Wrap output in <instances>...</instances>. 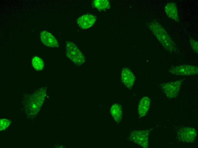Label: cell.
I'll use <instances>...</instances> for the list:
<instances>
[{
    "instance_id": "cell-1",
    "label": "cell",
    "mask_w": 198,
    "mask_h": 148,
    "mask_svg": "<svg viewBox=\"0 0 198 148\" xmlns=\"http://www.w3.org/2000/svg\"><path fill=\"white\" fill-rule=\"evenodd\" d=\"M149 29L164 49L171 52L177 51V46L166 30L160 23L153 21L149 24Z\"/></svg>"
},
{
    "instance_id": "cell-2",
    "label": "cell",
    "mask_w": 198,
    "mask_h": 148,
    "mask_svg": "<svg viewBox=\"0 0 198 148\" xmlns=\"http://www.w3.org/2000/svg\"><path fill=\"white\" fill-rule=\"evenodd\" d=\"M66 51L67 57L75 64L81 65L84 62L85 60L84 56L73 42H67Z\"/></svg>"
},
{
    "instance_id": "cell-3",
    "label": "cell",
    "mask_w": 198,
    "mask_h": 148,
    "mask_svg": "<svg viewBox=\"0 0 198 148\" xmlns=\"http://www.w3.org/2000/svg\"><path fill=\"white\" fill-rule=\"evenodd\" d=\"M198 67L188 65H182L172 67L169 69L172 74L180 76H191L198 74Z\"/></svg>"
},
{
    "instance_id": "cell-4",
    "label": "cell",
    "mask_w": 198,
    "mask_h": 148,
    "mask_svg": "<svg viewBox=\"0 0 198 148\" xmlns=\"http://www.w3.org/2000/svg\"><path fill=\"white\" fill-rule=\"evenodd\" d=\"M182 82L180 80L164 83L162 85V90L167 97L175 98L179 92Z\"/></svg>"
},
{
    "instance_id": "cell-5",
    "label": "cell",
    "mask_w": 198,
    "mask_h": 148,
    "mask_svg": "<svg viewBox=\"0 0 198 148\" xmlns=\"http://www.w3.org/2000/svg\"><path fill=\"white\" fill-rule=\"evenodd\" d=\"M197 133L196 131L194 128L185 127L179 131L178 136L179 139L182 141L191 143L196 138Z\"/></svg>"
},
{
    "instance_id": "cell-6",
    "label": "cell",
    "mask_w": 198,
    "mask_h": 148,
    "mask_svg": "<svg viewBox=\"0 0 198 148\" xmlns=\"http://www.w3.org/2000/svg\"><path fill=\"white\" fill-rule=\"evenodd\" d=\"M95 17L91 14H85L80 17L77 23L81 28L86 29L92 26L96 21Z\"/></svg>"
},
{
    "instance_id": "cell-7",
    "label": "cell",
    "mask_w": 198,
    "mask_h": 148,
    "mask_svg": "<svg viewBox=\"0 0 198 148\" xmlns=\"http://www.w3.org/2000/svg\"><path fill=\"white\" fill-rule=\"evenodd\" d=\"M40 35L41 41L45 46L53 48L59 47L58 41L50 32L43 31L41 32Z\"/></svg>"
},
{
    "instance_id": "cell-8",
    "label": "cell",
    "mask_w": 198,
    "mask_h": 148,
    "mask_svg": "<svg viewBox=\"0 0 198 148\" xmlns=\"http://www.w3.org/2000/svg\"><path fill=\"white\" fill-rule=\"evenodd\" d=\"M164 9L168 17L176 22H179L178 11L175 3L172 2L167 3L165 6Z\"/></svg>"
},
{
    "instance_id": "cell-9",
    "label": "cell",
    "mask_w": 198,
    "mask_h": 148,
    "mask_svg": "<svg viewBox=\"0 0 198 148\" xmlns=\"http://www.w3.org/2000/svg\"><path fill=\"white\" fill-rule=\"evenodd\" d=\"M121 78L124 83L129 87L133 85L135 79L133 74L127 68H125L123 70Z\"/></svg>"
},
{
    "instance_id": "cell-10",
    "label": "cell",
    "mask_w": 198,
    "mask_h": 148,
    "mask_svg": "<svg viewBox=\"0 0 198 148\" xmlns=\"http://www.w3.org/2000/svg\"><path fill=\"white\" fill-rule=\"evenodd\" d=\"M150 102V99L147 96L144 97L141 99L138 106L139 112L140 116L145 115L149 109Z\"/></svg>"
},
{
    "instance_id": "cell-11",
    "label": "cell",
    "mask_w": 198,
    "mask_h": 148,
    "mask_svg": "<svg viewBox=\"0 0 198 148\" xmlns=\"http://www.w3.org/2000/svg\"><path fill=\"white\" fill-rule=\"evenodd\" d=\"M93 4L95 7L99 10H105L110 6V3L107 0H95Z\"/></svg>"
},
{
    "instance_id": "cell-12",
    "label": "cell",
    "mask_w": 198,
    "mask_h": 148,
    "mask_svg": "<svg viewBox=\"0 0 198 148\" xmlns=\"http://www.w3.org/2000/svg\"><path fill=\"white\" fill-rule=\"evenodd\" d=\"M32 64L33 67L37 70H42L44 66L42 59L37 56L34 57L32 59Z\"/></svg>"
},
{
    "instance_id": "cell-13",
    "label": "cell",
    "mask_w": 198,
    "mask_h": 148,
    "mask_svg": "<svg viewBox=\"0 0 198 148\" xmlns=\"http://www.w3.org/2000/svg\"><path fill=\"white\" fill-rule=\"evenodd\" d=\"M11 121L5 119H1L0 120V130H2L8 127L10 125Z\"/></svg>"
},
{
    "instance_id": "cell-14",
    "label": "cell",
    "mask_w": 198,
    "mask_h": 148,
    "mask_svg": "<svg viewBox=\"0 0 198 148\" xmlns=\"http://www.w3.org/2000/svg\"><path fill=\"white\" fill-rule=\"evenodd\" d=\"M191 46L193 50L196 53L198 52V42L193 39L190 40Z\"/></svg>"
}]
</instances>
